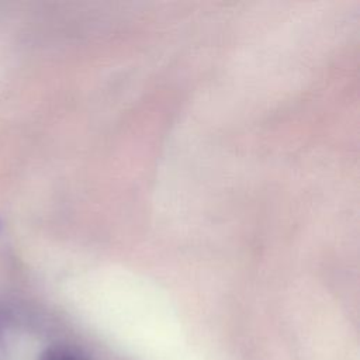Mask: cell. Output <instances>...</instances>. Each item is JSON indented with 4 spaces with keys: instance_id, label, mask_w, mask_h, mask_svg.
Instances as JSON below:
<instances>
[{
    "instance_id": "1",
    "label": "cell",
    "mask_w": 360,
    "mask_h": 360,
    "mask_svg": "<svg viewBox=\"0 0 360 360\" xmlns=\"http://www.w3.org/2000/svg\"><path fill=\"white\" fill-rule=\"evenodd\" d=\"M48 360H68V359H65V357H60V356H52V357H49Z\"/></svg>"
}]
</instances>
